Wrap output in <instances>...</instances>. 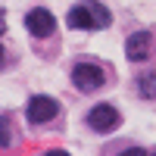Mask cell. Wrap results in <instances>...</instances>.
<instances>
[{
    "instance_id": "obj_1",
    "label": "cell",
    "mask_w": 156,
    "mask_h": 156,
    "mask_svg": "<svg viewBox=\"0 0 156 156\" xmlns=\"http://www.w3.org/2000/svg\"><path fill=\"white\" fill-rule=\"evenodd\" d=\"M69 28H109V9L103 3H78L69 9Z\"/></svg>"
},
{
    "instance_id": "obj_2",
    "label": "cell",
    "mask_w": 156,
    "mask_h": 156,
    "mask_svg": "<svg viewBox=\"0 0 156 156\" xmlns=\"http://www.w3.org/2000/svg\"><path fill=\"white\" fill-rule=\"evenodd\" d=\"M72 81H75L78 90H100L103 81H106V75H103V69L97 62H78L72 69Z\"/></svg>"
},
{
    "instance_id": "obj_3",
    "label": "cell",
    "mask_w": 156,
    "mask_h": 156,
    "mask_svg": "<svg viewBox=\"0 0 156 156\" xmlns=\"http://www.w3.org/2000/svg\"><path fill=\"white\" fill-rule=\"evenodd\" d=\"M56 112H59V103L53 97H44V94H37L28 100V109H25V115H28V122L31 125H44V122H53L56 119Z\"/></svg>"
},
{
    "instance_id": "obj_4",
    "label": "cell",
    "mask_w": 156,
    "mask_h": 156,
    "mask_svg": "<svg viewBox=\"0 0 156 156\" xmlns=\"http://www.w3.org/2000/svg\"><path fill=\"white\" fill-rule=\"evenodd\" d=\"M87 125L94 128V131H112V128L119 125V112H115V106H109V103H100V106L90 109Z\"/></svg>"
},
{
    "instance_id": "obj_5",
    "label": "cell",
    "mask_w": 156,
    "mask_h": 156,
    "mask_svg": "<svg viewBox=\"0 0 156 156\" xmlns=\"http://www.w3.org/2000/svg\"><path fill=\"white\" fill-rule=\"evenodd\" d=\"M25 28H28L34 37H47V34H53V28H56V19L50 16L47 9H31L28 16H25Z\"/></svg>"
},
{
    "instance_id": "obj_6",
    "label": "cell",
    "mask_w": 156,
    "mask_h": 156,
    "mask_svg": "<svg viewBox=\"0 0 156 156\" xmlns=\"http://www.w3.org/2000/svg\"><path fill=\"white\" fill-rule=\"evenodd\" d=\"M147 50H150V34H147V31H134L131 37H128V44H125L128 59H134V62L144 59V56H147Z\"/></svg>"
},
{
    "instance_id": "obj_7",
    "label": "cell",
    "mask_w": 156,
    "mask_h": 156,
    "mask_svg": "<svg viewBox=\"0 0 156 156\" xmlns=\"http://www.w3.org/2000/svg\"><path fill=\"white\" fill-rule=\"evenodd\" d=\"M137 90H140V97H147V100H156V72L144 75L137 81Z\"/></svg>"
},
{
    "instance_id": "obj_8",
    "label": "cell",
    "mask_w": 156,
    "mask_h": 156,
    "mask_svg": "<svg viewBox=\"0 0 156 156\" xmlns=\"http://www.w3.org/2000/svg\"><path fill=\"white\" fill-rule=\"evenodd\" d=\"M9 122H6V115H0V147H6L9 144Z\"/></svg>"
},
{
    "instance_id": "obj_9",
    "label": "cell",
    "mask_w": 156,
    "mask_h": 156,
    "mask_svg": "<svg viewBox=\"0 0 156 156\" xmlns=\"http://www.w3.org/2000/svg\"><path fill=\"white\" fill-rule=\"evenodd\" d=\"M0 59H3V47H0Z\"/></svg>"
}]
</instances>
